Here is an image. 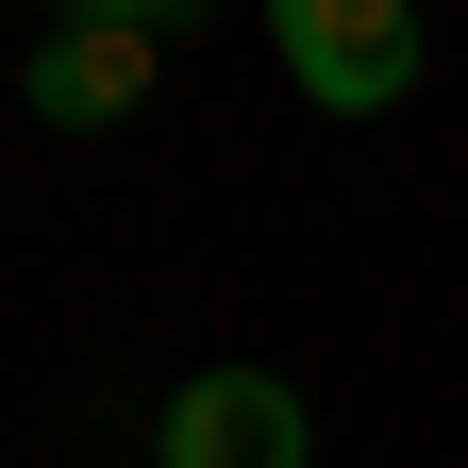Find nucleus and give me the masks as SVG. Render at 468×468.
Segmentation results:
<instances>
[{"label": "nucleus", "mask_w": 468, "mask_h": 468, "mask_svg": "<svg viewBox=\"0 0 468 468\" xmlns=\"http://www.w3.org/2000/svg\"><path fill=\"white\" fill-rule=\"evenodd\" d=\"M167 468H318V419L284 368H185V401L151 419Z\"/></svg>", "instance_id": "obj_2"}, {"label": "nucleus", "mask_w": 468, "mask_h": 468, "mask_svg": "<svg viewBox=\"0 0 468 468\" xmlns=\"http://www.w3.org/2000/svg\"><path fill=\"white\" fill-rule=\"evenodd\" d=\"M50 17H151L167 34V17H201V0H50Z\"/></svg>", "instance_id": "obj_4"}, {"label": "nucleus", "mask_w": 468, "mask_h": 468, "mask_svg": "<svg viewBox=\"0 0 468 468\" xmlns=\"http://www.w3.org/2000/svg\"><path fill=\"white\" fill-rule=\"evenodd\" d=\"M151 84H167V34H151V17H50L34 68H17V101L50 117V134H117Z\"/></svg>", "instance_id": "obj_3"}, {"label": "nucleus", "mask_w": 468, "mask_h": 468, "mask_svg": "<svg viewBox=\"0 0 468 468\" xmlns=\"http://www.w3.org/2000/svg\"><path fill=\"white\" fill-rule=\"evenodd\" d=\"M268 50H284V84H302L318 117H385V101H419V68H435L419 0H268Z\"/></svg>", "instance_id": "obj_1"}]
</instances>
